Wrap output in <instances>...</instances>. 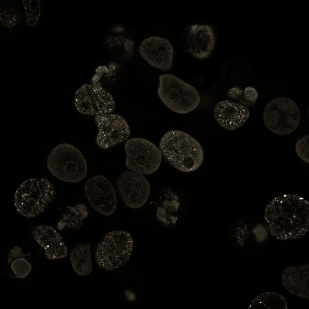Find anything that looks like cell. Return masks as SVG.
<instances>
[{
	"instance_id": "6da1fadb",
	"label": "cell",
	"mask_w": 309,
	"mask_h": 309,
	"mask_svg": "<svg viewBox=\"0 0 309 309\" xmlns=\"http://www.w3.org/2000/svg\"><path fill=\"white\" fill-rule=\"evenodd\" d=\"M264 218L270 232L277 239L288 241L300 238L309 229V202L295 195H281L267 205Z\"/></svg>"
},
{
	"instance_id": "7a4b0ae2",
	"label": "cell",
	"mask_w": 309,
	"mask_h": 309,
	"mask_svg": "<svg viewBox=\"0 0 309 309\" xmlns=\"http://www.w3.org/2000/svg\"><path fill=\"white\" fill-rule=\"evenodd\" d=\"M159 149L166 160L182 172L196 170L203 161L204 151L200 144L182 131L173 130L165 133L160 141Z\"/></svg>"
},
{
	"instance_id": "3957f363",
	"label": "cell",
	"mask_w": 309,
	"mask_h": 309,
	"mask_svg": "<svg viewBox=\"0 0 309 309\" xmlns=\"http://www.w3.org/2000/svg\"><path fill=\"white\" fill-rule=\"evenodd\" d=\"M57 193L53 183L45 178H30L16 190L14 201L18 212L23 217L32 218L43 213L52 202Z\"/></svg>"
},
{
	"instance_id": "277c9868",
	"label": "cell",
	"mask_w": 309,
	"mask_h": 309,
	"mask_svg": "<svg viewBox=\"0 0 309 309\" xmlns=\"http://www.w3.org/2000/svg\"><path fill=\"white\" fill-rule=\"evenodd\" d=\"M50 172L62 181L77 183L85 177L88 170L86 159L75 146L67 143L59 144L50 151L47 160Z\"/></svg>"
},
{
	"instance_id": "5b68a950",
	"label": "cell",
	"mask_w": 309,
	"mask_h": 309,
	"mask_svg": "<svg viewBox=\"0 0 309 309\" xmlns=\"http://www.w3.org/2000/svg\"><path fill=\"white\" fill-rule=\"evenodd\" d=\"M158 95L168 109L179 114H186L199 105L200 97L193 86L175 75L170 74L160 75Z\"/></svg>"
},
{
	"instance_id": "8992f818",
	"label": "cell",
	"mask_w": 309,
	"mask_h": 309,
	"mask_svg": "<svg viewBox=\"0 0 309 309\" xmlns=\"http://www.w3.org/2000/svg\"><path fill=\"white\" fill-rule=\"evenodd\" d=\"M133 246V240L129 232L124 230L110 231L97 245L95 253L96 263L106 270L117 269L129 260Z\"/></svg>"
},
{
	"instance_id": "52a82bcc",
	"label": "cell",
	"mask_w": 309,
	"mask_h": 309,
	"mask_svg": "<svg viewBox=\"0 0 309 309\" xmlns=\"http://www.w3.org/2000/svg\"><path fill=\"white\" fill-rule=\"evenodd\" d=\"M263 117L264 124L268 130L282 135L294 131L301 120L299 110L296 103L284 97L270 100L264 108Z\"/></svg>"
},
{
	"instance_id": "ba28073f",
	"label": "cell",
	"mask_w": 309,
	"mask_h": 309,
	"mask_svg": "<svg viewBox=\"0 0 309 309\" xmlns=\"http://www.w3.org/2000/svg\"><path fill=\"white\" fill-rule=\"evenodd\" d=\"M126 165L132 171L149 174L159 167L162 154L160 149L149 141L141 138L128 140L125 145Z\"/></svg>"
},
{
	"instance_id": "9c48e42d",
	"label": "cell",
	"mask_w": 309,
	"mask_h": 309,
	"mask_svg": "<svg viewBox=\"0 0 309 309\" xmlns=\"http://www.w3.org/2000/svg\"><path fill=\"white\" fill-rule=\"evenodd\" d=\"M74 103L79 113L90 116L111 113L116 106L113 97L106 89L88 84L83 85L76 91Z\"/></svg>"
},
{
	"instance_id": "30bf717a",
	"label": "cell",
	"mask_w": 309,
	"mask_h": 309,
	"mask_svg": "<svg viewBox=\"0 0 309 309\" xmlns=\"http://www.w3.org/2000/svg\"><path fill=\"white\" fill-rule=\"evenodd\" d=\"M84 189L88 200L95 210L106 216L115 212L117 207L115 191L105 177L98 175L89 178L85 183Z\"/></svg>"
},
{
	"instance_id": "8fae6325",
	"label": "cell",
	"mask_w": 309,
	"mask_h": 309,
	"mask_svg": "<svg viewBox=\"0 0 309 309\" xmlns=\"http://www.w3.org/2000/svg\"><path fill=\"white\" fill-rule=\"evenodd\" d=\"M98 132L96 141L101 148L113 147L127 140L130 129L126 119L117 114L109 113L95 116Z\"/></svg>"
},
{
	"instance_id": "7c38bea8",
	"label": "cell",
	"mask_w": 309,
	"mask_h": 309,
	"mask_svg": "<svg viewBox=\"0 0 309 309\" xmlns=\"http://www.w3.org/2000/svg\"><path fill=\"white\" fill-rule=\"evenodd\" d=\"M116 184L121 198L129 208L139 209L148 201L151 186L142 174L133 171H125L119 176Z\"/></svg>"
},
{
	"instance_id": "4fadbf2b",
	"label": "cell",
	"mask_w": 309,
	"mask_h": 309,
	"mask_svg": "<svg viewBox=\"0 0 309 309\" xmlns=\"http://www.w3.org/2000/svg\"><path fill=\"white\" fill-rule=\"evenodd\" d=\"M174 48L167 39L157 36L147 38L141 43L139 52L152 67L167 70L172 66Z\"/></svg>"
},
{
	"instance_id": "5bb4252c",
	"label": "cell",
	"mask_w": 309,
	"mask_h": 309,
	"mask_svg": "<svg viewBox=\"0 0 309 309\" xmlns=\"http://www.w3.org/2000/svg\"><path fill=\"white\" fill-rule=\"evenodd\" d=\"M187 30V52L199 59L209 57L215 44L212 27L208 24H195L189 27Z\"/></svg>"
},
{
	"instance_id": "9a60e30c",
	"label": "cell",
	"mask_w": 309,
	"mask_h": 309,
	"mask_svg": "<svg viewBox=\"0 0 309 309\" xmlns=\"http://www.w3.org/2000/svg\"><path fill=\"white\" fill-rule=\"evenodd\" d=\"M214 117L218 124L231 131L241 127L248 119L250 112L245 106L229 100L217 103L213 109Z\"/></svg>"
},
{
	"instance_id": "2e32d148",
	"label": "cell",
	"mask_w": 309,
	"mask_h": 309,
	"mask_svg": "<svg viewBox=\"0 0 309 309\" xmlns=\"http://www.w3.org/2000/svg\"><path fill=\"white\" fill-rule=\"evenodd\" d=\"M31 234L47 259L57 260L68 255L67 248L60 234L52 227L45 224L37 226Z\"/></svg>"
},
{
	"instance_id": "e0dca14e",
	"label": "cell",
	"mask_w": 309,
	"mask_h": 309,
	"mask_svg": "<svg viewBox=\"0 0 309 309\" xmlns=\"http://www.w3.org/2000/svg\"><path fill=\"white\" fill-rule=\"evenodd\" d=\"M282 283L292 295L309 300V264L291 266L285 268L282 276Z\"/></svg>"
},
{
	"instance_id": "ac0fdd59",
	"label": "cell",
	"mask_w": 309,
	"mask_h": 309,
	"mask_svg": "<svg viewBox=\"0 0 309 309\" xmlns=\"http://www.w3.org/2000/svg\"><path fill=\"white\" fill-rule=\"evenodd\" d=\"M70 258L72 266L78 276H85L91 272L93 265L89 243H81L75 246L71 252Z\"/></svg>"
},
{
	"instance_id": "d6986e66",
	"label": "cell",
	"mask_w": 309,
	"mask_h": 309,
	"mask_svg": "<svg viewBox=\"0 0 309 309\" xmlns=\"http://www.w3.org/2000/svg\"><path fill=\"white\" fill-rule=\"evenodd\" d=\"M30 254L29 253L25 254L23 251L22 249L18 246L13 247L10 251L7 262L10 264L11 269L14 277L24 278L31 272V265L24 258Z\"/></svg>"
},
{
	"instance_id": "ffe728a7",
	"label": "cell",
	"mask_w": 309,
	"mask_h": 309,
	"mask_svg": "<svg viewBox=\"0 0 309 309\" xmlns=\"http://www.w3.org/2000/svg\"><path fill=\"white\" fill-rule=\"evenodd\" d=\"M249 308L287 309L288 304L282 295L276 292L267 291L256 296L250 303Z\"/></svg>"
},
{
	"instance_id": "44dd1931",
	"label": "cell",
	"mask_w": 309,
	"mask_h": 309,
	"mask_svg": "<svg viewBox=\"0 0 309 309\" xmlns=\"http://www.w3.org/2000/svg\"><path fill=\"white\" fill-rule=\"evenodd\" d=\"M0 3V24L8 28H12L18 24L21 15L19 8L12 1H2Z\"/></svg>"
},
{
	"instance_id": "7402d4cb",
	"label": "cell",
	"mask_w": 309,
	"mask_h": 309,
	"mask_svg": "<svg viewBox=\"0 0 309 309\" xmlns=\"http://www.w3.org/2000/svg\"><path fill=\"white\" fill-rule=\"evenodd\" d=\"M25 10L26 19L27 25L34 27L37 24L41 12L40 0H22Z\"/></svg>"
},
{
	"instance_id": "603a6c76",
	"label": "cell",
	"mask_w": 309,
	"mask_h": 309,
	"mask_svg": "<svg viewBox=\"0 0 309 309\" xmlns=\"http://www.w3.org/2000/svg\"><path fill=\"white\" fill-rule=\"evenodd\" d=\"M309 135L298 139L295 145V151L298 156L304 162L309 163Z\"/></svg>"
},
{
	"instance_id": "cb8c5ba5",
	"label": "cell",
	"mask_w": 309,
	"mask_h": 309,
	"mask_svg": "<svg viewBox=\"0 0 309 309\" xmlns=\"http://www.w3.org/2000/svg\"><path fill=\"white\" fill-rule=\"evenodd\" d=\"M244 94L246 100L253 104L255 103L258 97V94L256 89L251 86L245 88Z\"/></svg>"
}]
</instances>
